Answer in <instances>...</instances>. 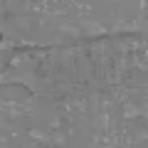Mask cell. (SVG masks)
Masks as SVG:
<instances>
[{
	"instance_id": "obj_1",
	"label": "cell",
	"mask_w": 148,
	"mask_h": 148,
	"mask_svg": "<svg viewBox=\"0 0 148 148\" xmlns=\"http://www.w3.org/2000/svg\"><path fill=\"white\" fill-rule=\"evenodd\" d=\"M82 32H84V37H91V40H101V37L109 35V27L101 25V22H91V20H82L79 22Z\"/></svg>"
},
{
	"instance_id": "obj_2",
	"label": "cell",
	"mask_w": 148,
	"mask_h": 148,
	"mask_svg": "<svg viewBox=\"0 0 148 148\" xmlns=\"http://www.w3.org/2000/svg\"><path fill=\"white\" fill-rule=\"evenodd\" d=\"M69 8H74V17H84V15H89V10H91V3H69Z\"/></svg>"
}]
</instances>
